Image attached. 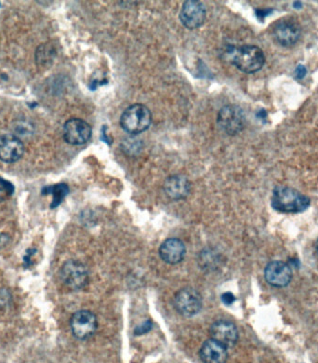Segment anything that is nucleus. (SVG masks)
Here are the masks:
<instances>
[{"mask_svg":"<svg viewBox=\"0 0 318 363\" xmlns=\"http://www.w3.org/2000/svg\"><path fill=\"white\" fill-rule=\"evenodd\" d=\"M224 57L238 70L246 74L258 72L265 63L264 52L259 47L253 45L228 47L226 50H224Z\"/></svg>","mask_w":318,"mask_h":363,"instance_id":"f257e3e1","label":"nucleus"},{"mask_svg":"<svg viewBox=\"0 0 318 363\" xmlns=\"http://www.w3.org/2000/svg\"><path fill=\"white\" fill-rule=\"evenodd\" d=\"M311 200L293 188L277 187L272 196V206L275 211L283 214L303 213L309 208Z\"/></svg>","mask_w":318,"mask_h":363,"instance_id":"f03ea898","label":"nucleus"},{"mask_svg":"<svg viewBox=\"0 0 318 363\" xmlns=\"http://www.w3.org/2000/svg\"><path fill=\"white\" fill-rule=\"evenodd\" d=\"M152 114L149 108L142 103H135L122 113L120 126L129 134L137 135L149 129Z\"/></svg>","mask_w":318,"mask_h":363,"instance_id":"7ed1b4c3","label":"nucleus"},{"mask_svg":"<svg viewBox=\"0 0 318 363\" xmlns=\"http://www.w3.org/2000/svg\"><path fill=\"white\" fill-rule=\"evenodd\" d=\"M203 302L200 293L191 287L181 289L175 295L174 307L184 317H193L202 309Z\"/></svg>","mask_w":318,"mask_h":363,"instance_id":"20e7f679","label":"nucleus"},{"mask_svg":"<svg viewBox=\"0 0 318 363\" xmlns=\"http://www.w3.org/2000/svg\"><path fill=\"white\" fill-rule=\"evenodd\" d=\"M245 118L243 110L237 105H225L219 111L217 123L225 134L235 135L243 131Z\"/></svg>","mask_w":318,"mask_h":363,"instance_id":"39448f33","label":"nucleus"},{"mask_svg":"<svg viewBox=\"0 0 318 363\" xmlns=\"http://www.w3.org/2000/svg\"><path fill=\"white\" fill-rule=\"evenodd\" d=\"M61 279L69 289L79 291L89 283V272L81 262L70 260L65 262L61 269Z\"/></svg>","mask_w":318,"mask_h":363,"instance_id":"423d86ee","label":"nucleus"},{"mask_svg":"<svg viewBox=\"0 0 318 363\" xmlns=\"http://www.w3.org/2000/svg\"><path fill=\"white\" fill-rule=\"evenodd\" d=\"M70 327L76 338L79 340H86L96 332L98 327L96 316L87 310H79L71 318Z\"/></svg>","mask_w":318,"mask_h":363,"instance_id":"0eeeda50","label":"nucleus"},{"mask_svg":"<svg viewBox=\"0 0 318 363\" xmlns=\"http://www.w3.org/2000/svg\"><path fill=\"white\" fill-rule=\"evenodd\" d=\"M92 129L83 119L70 118L63 126V138L69 145H81L86 144L91 139Z\"/></svg>","mask_w":318,"mask_h":363,"instance_id":"6e6552de","label":"nucleus"},{"mask_svg":"<svg viewBox=\"0 0 318 363\" xmlns=\"http://www.w3.org/2000/svg\"><path fill=\"white\" fill-rule=\"evenodd\" d=\"M273 34L278 44L290 48L294 46L301 39V28L296 21L283 19L275 23Z\"/></svg>","mask_w":318,"mask_h":363,"instance_id":"1a4fd4ad","label":"nucleus"},{"mask_svg":"<svg viewBox=\"0 0 318 363\" xmlns=\"http://www.w3.org/2000/svg\"><path fill=\"white\" fill-rule=\"evenodd\" d=\"M206 10L205 5L195 0H188L182 4L180 20L188 29H197L205 23Z\"/></svg>","mask_w":318,"mask_h":363,"instance_id":"9d476101","label":"nucleus"},{"mask_svg":"<svg viewBox=\"0 0 318 363\" xmlns=\"http://www.w3.org/2000/svg\"><path fill=\"white\" fill-rule=\"evenodd\" d=\"M25 145L22 140L13 134L0 136V160L5 163H14L23 158Z\"/></svg>","mask_w":318,"mask_h":363,"instance_id":"9b49d317","label":"nucleus"},{"mask_svg":"<svg viewBox=\"0 0 318 363\" xmlns=\"http://www.w3.org/2000/svg\"><path fill=\"white\" fill-rule=\"evenodd\" d=\"M211 339L222 344L225 348H232L238 340L237 326L229 320H218L209 329Z\"/></svg>","mask_w":318,"mask_h":363,"instance_id":"f8f14e48","label":"nucleus"},{"mask_svg":"<svg viewBox=\"0 0 318 363\" xmlns=\"http://www.w3.org/2000/svg\"><path fill=\"white\" fill-rule=\"evenodd\" d=\"M264 277L266 282L274 287H285L293 279V272L288 265L281 261L271 262L265 267Z\"/></svg>","mask_w":318,"mask_h":363,"instance_id":"ddd939ff","label":"nucleus"},{"mask_svg":"<svg viewBox=\"0 0 318 363\" xmlns=\"http://www.w3.org/2000/svg\"><path fill=\"white\" fill-rule=\"evenodd\" d=\"M159 256L165 263L177 265L184 260L187 248L179 238H168L159 247Z\"/></svg>","mask_w":318,"mask_h":363,"instance_id":"4468645a","label":"nucleus"},{"mask_svg":"<svg viewBox=\"0 0 318 363\" xmlns=\"http://www.w3.org/2000/svg\"><path fill=\"white\" fill-rule=\"evenodd\" d=\"M200 356L204 363H225L228 357L227 348L209 339L201 346Z\"/></svg>","mask_w":318,"mask_h":363,"instance_id":"2eb2a0df","label":"nucleus"},{"mask_svg":"<svg viewBox=\"0 0 318 363\" xmlns=\"http://www.w3.org/2000/svg\"><path fill=\"white\" fill-rule=\"evenodd\" d=\"M164 191L171 200H182L189 194L190 183L182 176H169L164 184Z\"/></svg>","mask_w":318,"mask_h":363,"instance_id":"dca6fc26","label":"nucleus"},{"mask_svg":"<svg viewBox=\"0 0 318 363\" xmlns=\"http://www.w3.org/2000/svg\"><path fill=\"white\" fill-rule=\"evenodd\" d=\"M69 187L66 184H57L44 187L42 189V195H52L53 200L50 204V208L54 209L59 206L66 196L68 195Z\"/></svg>","mask_w":318,"mask_h":363,"instance_id":"f3484780","label":"nucleus"},{"mask_svg":"<svg viewBox=\"0 0 318 363\" xmlns=\"http://www.w3.org/2000/svg\"><path fill=\"white\" fill-rule=\"evenodd\" d=\"M15 187L10 181L0 177V203L7 200L14 194Z\"/></svg>","mask_w":318,"mask_h":363,"instance_id":"a211bd4d","label":"nucleus"},{"mask_svg":"<svg viewBox=\"0 0 318 363\" xmlns=\"http://www.w3.org/2000/svg\"><path fill=\"white\" fill-rule=\"evenodd\" d=\"M153 328L152 320H147L145 322H142V324L135 328L134 333L135 335H142L145 333H149L151 329Z\"/></svg>","mask_w":318,"mask_h":363,"instance_id":"6ab92c4d","label":"nucleus"},{"mask_svg":"<svg viewBox=\"0 0 318 363\" xmlns=\"http://www.w3.org/2000/svg\"><path fill=\"white\" fill-rule=\"evenodd\" d=\"M222 302L226 306H230L235 301V295L232 293H224V295L221 296Z\"/></svg>","mask_w":318,"mask_h":363,"instance_id":"aec40b11","label":"nucleus"},{"mask_svg":"<svg viewBox=\"0 0 318 363\" xmlns=\"http://www.w3.org/2000/svg\"><path fill=\"white\" fill-rule=\"evenodd\" d=\"M306 75V68L304 65H299L296 69V76L301 79Z\"/></svg>","mask_w":318,"mask_h":363,"instance_id":"412c9836","label":"nucleus"},{"mask_svg":"<svg viewBox=\"0 0 318 363\" xmlns=\"http://www.w3.org/2000/svg\"><path fill=\"white\" fill-rule=\"evenodd\" d=\"M9 236L4 234V233H0V249L4 248L9 243Z\"/></svg>","mask_w":318,"mask_h":363,"instance_id":"4be33fe9","label":"nucleus"},{"mask_svg":"<svg viewBox=\"0 0 318 363\" xmlns=\"http://www.w3.org/2000/svg\"><path fill=\"white\" fill-rule=\"evenodd\" d=\"M105 129L106 127L103 126L102 129V136H100V139H102L103 142H105L106 144L111 145L109 138H108L107 135H106L105 134Z\"/></svg>","mask_w":318,"mask_h":363,"instance_id":"5701e85b","label":"nucleus"},{"mask_svg":"<svg viewBox=\"0 0 318 363\" xmlns=\"http://www.w3.org/2000/svg\"><path fill=\"white\" fill-rule=\"evenodd\" d=\"M315 248H317V254H318V240H317V246H315Z\"/></svg>","mask_w":318,"mask_h":363,"instance_id":"b1692460","label":"nucleus"}]
</instances>
